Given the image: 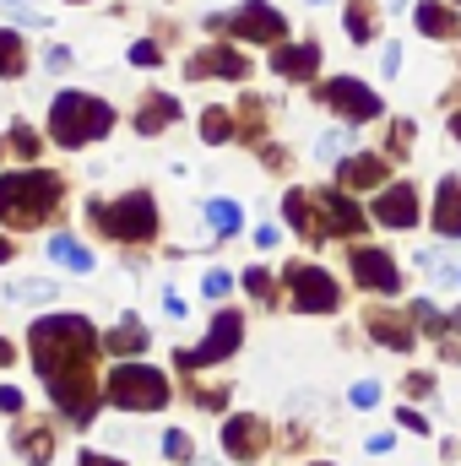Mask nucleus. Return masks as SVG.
Returning <instances> with one entry per match:
<instances>
[{
    "label": "nucleus",
    "mask_w": 461,
    "mask_h": 466,
    "mask_svg": "<svg viewBox=\"0 0 461 466\" xmlns=\"http://www.w3.org/2000/svg\"><path fill=\"white\" fill-rule=\"evenodd\" d=\"M27 348L38 358V374L49 385V396L87 423L93 418V385H87V358H93V326L82 315H49L27 331Z\"/></svg>",
    "instance_id": "f257e3e1"
},
{
    "label": "nucleus",
    "mask_w": 461,
    "mask_h": 466,
    "mask_svg": "<svg viewBox=\"0 0 461 466\" xmlns=\"http://www.w3.org/2000/svg\"><path fill=\"white\" fill-rule=\"evenodd\" d=\"M109 125H115V109L98 104L93 93H60V98L49 104V136H55L60 147H87V141H98Z\"/></svg>",
    "instance_id": "f03ea898"
},
{
    "label": "nucleus",
    "mask_w": 461,
    "mask_h": 466,
    "mask_svg": "<svg viewBox=\"0 0 461 466\" xmlns=\"http://www.w3.org/2000/svg\"><path fill=\"white\" fill-rule=\"evenodd\" d=\"M60 207V179L55 174H0V218L5 223H38L44 212Z\"/></svg>",
    "instance_id": "7ed1b4c3"
},
{
    "label": "nucleus",
    "mask_w": 461,
    "mask_h": 466,
    "mask_svg": "<svg viewBox=\"0 0 461 466\" xmlns=\"http://www.w3.org/2000/svg\"><path fill=\"white\" fill-rule=\"evenodd\" d=\"M109 401L115 407H130V412H152L169 401V380L147 363H115L109 374Z\"/></svg>",
    "instance_id": "20e7f679"
},
{
    "label": "nucleus",
    "mask_w": 461,
    "mask_h": 466,
    "mask_svg": "<svg viewBox=\"0 0 461 466\" xmlns=\"http://www.w3.org/2000/svg\"><path fill=\"white\" fill-rule=\"evenodd\" d=\"M98 218H104L109 238H152L158 233V207H152L147 190H136V196H125L115 207H104Z\"/></svg>",
    "instance_id": "39448f33"
},
{
    "label": "nucleus",
    "mask_w": 461,
    "mask_h": 466,
    "mask_svg": "<svg viewBox=\"0 0 461 466\" xmlns=\"http://www.w3.org/2000/svg\"><path fill=\"white\" fill-rule=\"evenodd\" d=\"M223 22H229L239 38H250V44H277V38H282V27H288L266 0H244L239 11H229V16H212V27H223Z\"/></svg>",
    "instance_id": "423d86ee"
},
{
    "label": "nucleus",
    "mask_w": 461,
    "mask_h": 466,
    "mask_svg": "<svg viewBox=\"0 0 461 466\" xmlns=\"http://www.w3.org/2000/svg\"><path fill=\"white\" fill-rule=\"evenodd\" d=\"M288 288H293V309L315 315V309H337V282L321 266H288Z\"/></svg>",
    "instance_id": "0eeeda50"
},
{
    "label": "nucleus",
    "mask_w": 461,
    "mask_h": 466,
    "mask_svg": "<svg viewBox=\"0 0 461 466\" xmlns=\"http://www.w3.org/2000/svg\"><path fill=\"white\" fill-rule=\"evenodd\" d=\"M321 104L343 109L347 119H374L380 115V98H374L364 82H353V76H332V82H321Z\"/></svg>",
    "instance_id": "6e6552de"
},
{
    "label": "nucleus",
    "mask_w": 461,
    "mask_h": 466,
    "mask_svg": "<svg viewBox=\"0 0 461 466\" xmlns=\"http://www.w3.org/2000/svg\"><path fill=\"white\" fill-rule=\"evenodd\" d=\"M239 337H244L239 315H218V320H212V337H207V342H201L196 352H179V363H190V369H207V363L229 358V352L239 348Z\"/></svg>",
    "instance_id": "1a4fd4ad"
},
{
    "label": "nucleus",
    "mask_w": 461,
    "mask_h": 466,
    "mask_svg": "<svg viewBox=\"0 0 461 466\" xmlns=\"http://www.w3.org/2000/svg\"><path fill=\"white\" fill-rule=\"evenodd\" d=\"M374 223H385V228H418V190L413 185H391L374 201Z\"/></svg>",
    "instance_id": "9d476101"
},
{
    "label": "nucleus",
    "mask_w": 461,
    "mask_h": 466,
    "mask_svg": "<svg viewBox=\"0 0 461 466\" xmlns=\"http://www.w3.org/2000/svg\"><path fill=\"white\" fill-rule=\"evenodd\" d=\"M353 271H358V282L364 288H380V293H396L402 288V277H396V266H391V255L385 249H353Z\"/></svg>",
    "instance_id": "9b49d317"
},
{
    "label": "nucleus",
    "mask_w": 461,
    "mask_h": 466,
    "mask_svg": "<svg viewBox=\"0 0 461 466\" xmlns=\"http://www.w3.org/2000/svg\"><path fill=\"white\" fill-rule=\"evenodd\" d=\"M223 445H229V456H239V461L261 456V445H266V423H261V418H229Z\"/></svg>",
    "instance_id": "f8f14e48"
},
{
    "label": "nucleus",
    "mask_w": 461,
    "mask_h": 466,
    "mask_svg": "<svg viewBox=\"0 0 461 466\" xmlns=\"http://www.w3.org/2000/svg\"><path fill=\"white\" fill-rule=\"evenodd\" d=\"M185 71H190L196 82H201V76H244V60H239L233 49H201Z\"/></svg>",
    "instance_id": "ddd939ff"
},
{
    "label": "nucleus",
    "mask_w": 461,
    "mask_h": 466,
    "mask_svg": "<svg viewBox=\"0 0 461 466\" xmlns=\"http://www.w3.org/2000/svg\"><path fill=\"white\" fill-rule=\"evenodd\" d=\"M369 337H374V342H385V348H413V326H407V320H402V315H391V309H374V315H369Z\"/></svg>",
    "instance_id": "4468645a"
},
{
    "label": "nucleus",
    "mask_w": 461,
    "mask_h": 466,
    "mask_svg": "<svg viewBox=\"0 0 461 466\" xmlns=\"http://www.w3.org/2000/svg\"><path fill=\"white\" fill-rule=\"evenodd\" d=\"M435 228L446 238H461V179L440 185V207H435Z\"/></svg>",
    "instance_id": "2eb2a0df"
},
{
    "label": "nucleus",
    "mask_w": 461,
    "mask_h": 466,
    "mask_svg": "<svg viewBox=\"0 0 461 466\" xmlns=\"http://www.w3.org/2000/svg\"><path fill=\"white\" fill-rule=\"evenodd\" d=\"M271 71H277V76H293V82H310V76H315V49H310V44H293V49H277V60H271Z\"/></svg>",
    "instance_id": "dca6fc26"
},
{
    "label": "nucleus",
    "mask_w": 461,
    "mask_h": 466,
    "mask_svg": "<svg viewBox=\"0 0 461 466\" xmlns=\"http://www.w3.org/2000/svg\"><path fill=\"white\" fill-rule=\"evenodd\" d=\"M332 223L343 233H364V212L347 201V190H326V228H332Z\"/></svg>",
    "instance_id": "f3484780"
},
{
    "label": "nucleus",
    "mask_w": 461,
    "mask_h": 466,
    "mask_svg": "<svg viewBox=\"0 0 461 466\" xmlns=\"http://www.w3.org/2000/svg\"><path fill=\"white\" fill-rule=\"evenodd\" d=\"M413 22L424 27V33H435V38H451V33H461V16H451L446 5H435V0H424L418 11H413Z\"/></svg>",
    "instance_id": "a211bd4d"
},
{
    "label": "nucleus",
    "mask_w": 461,
    "mask_h": 466,
    "mask_svg": "<svg viewBox=\"0 0 461 466\" xmlns=\"http://www.w3.org/2000/svg\"><path fill=\"white\" fill-rule=\"evenodd\" d=\"M380 179H385L380 157H347L343 163V190H364V185H380Z\"/></svg>",
    "instance_id": "6ab92c4d"
},
{
    "label": "nucleus",
    "mask_w": 461,
    "mask_h": 466,
    "mask_svg": "<svg viewBox=\"0 0 461 466\" xmlns=\"http://www.w3.org/2000/svg\"><path fill=\"white\" fill-rule=\"evenodd\" d=\"M49 255L60 266H77V271H93V249H82L77 238H49Z\"/></svg>",
    "instance_id": "aec40b11"
},
{
    "label": "nucleus",
    "mask_w": 461,
    "mask_h": 466,
    "mask_svg": "<svg viewBox=\"0 0 461 466\" xmlns=\"http://www.w3.org/2000/svg\"><path fill=\"white\" fill-rule=\"evenodd\" d=\"M49 445H55V440H49V429H22V434H16V451H22L33 466L49 461Z\"/></svg>",
    "instance_id": "412c9836"
},
{
    "label": "nucleus",
    "mask_w": 461,
    "mask_h": 466,
    "mask_svg": "<svg viewBox=\"0 0 461 466\" xmlns=\"http://www.w3.org/2000/svg\"><path fill=\"white\" fill-rule=\"evenodd\" d=\"M141 348H147V331L125 315V326H115V331H109V352H141Z\"/></svg>",
    "instance_id": "4be33fe9"
},
{
    "label": "nucleus",
    "mask_w": 461,
    "mask_h": 466,
    "mask_svg": "<svg viewBox=\"0 0 461 466\" xmlns=\"http://www.w3.org/2000/svg\"><path fill=\"white\" fill-rule=\"evenodd\" d=\"M16 71H22V38L0 27V76H16Z\"/></svg>",
    "instance_id": "5701e85b"
},
{
    "label": "nucleus",
    "mask_w": 461,
    "mask_h": 466,
    "mask_svg": "<svg viewBox=\"0 0 461 466\" xmlns=\"http://www.w3.org/2000/svg\"><path fill=\"white\" fill-rule=\"evenodd\" d=\"M147 104H152V109L141 115V130H147V136H152V130H163L169 119L179 115V109H174V98H147Z\"/></svg>",
    "instance_id": "b1692460"
},
{
    "label": "nucleus",
    "mask_w": 461,
    "mask_h": 466,
    "mask_svg": "<svg viewBox=\"0 0 461 466\" xmlns=\"http://www.w3.org/2000/svg\"><path fill=\"white\" fill-rule=\"evenodd\" d=\"M16 22H33V27H44L49 22V11H44V0H0Z\"/></svg>",
    "instance_id": "393cba45"
},
{
    "label": "nucleus",
    "mask_w": 461,
    "mask_h": 466,
    "mask_svg": "<svg viewBox=\"0 0 461 466\" xmlns=\"http://www.w3.org/2000/svg\"><path fill=\"white\" fill-rule=\"evenodd\" d=\"M207 223L223 228V233H233L239 228V207H229V201H207Z\"/></svg>",
    "instance_id": "a878e982"
},
{
    "label": "nucleus",
    "mask_w": 461,
    "mask_h": 466,
    "mask_svg": "<svg viewBox=\"0 0 461 466\" xmlns=\"http://www.w3.org/2000/svg\"><path fill=\"white\" fill-rule=\"evenodd\" d=\"M347 147H353V136H347V130H326V136H321V157H326V163H332V157H343Z\"/></svg>",
    "instance_id": "bb28decb"
},
{
    "label": "nucleus",
    "mask_w": 461,
    "mask_h": 466,
    "mask_svg": "<svg viewBox=\"0 0 461 466\" xmlns=\"http://www.w3.org/2000/svg\"><path fill=\"white\" fill-rule=\"evenodd\" d=\"M11 147H16L22 157H38V136H33V125H11Z\"/></svg>",
    "instance_id": "cd10ccee"
},
{
    "label": "nucleus",
    "mask_w": 461,
    "mask_h": 466,
    "mask_svg": "<svg viewBox=\"0 0 461 466\" xmlns=\"http://www.w3.org/2000/svg\"><path fill=\"white\" fill-rule=\"evenodd\" d=\"M11 299H55V282H11Z\"/></svg>",
    "instance_id": "c85d7f7f"
},
{
    "label": "nucleus",
    "mask_w": 461,
    "mask_h": 466,
    "mask_svg": "<svg viewBox=\"0 0 461 466\" xmlns=\"http://www.w3.org/2000/svg\"><path fill=\"white\" fill-rule=\"evenodd\" d=\"M407 320H413V326H418V331H440V326H446V320H440V309H435V304H413V315H407Z\"/></svg>",
    "instance_id": "c756f323"
},
{
    "label": "nucleus",
    "mask_w": 461,
    "mask_h": 466,
    "mask_svg": "<svg viewBox=\"0 0 461 466\" xmlns=\"http://www.w3.org/2000/svg\"><path fill=\"white\" fill-rule=\"evenodd\" d=\"M201 130H207V141H229L233 125H229V115H207L201 119Z\"/></svg>",
    "instance_id": "7c9ffc66"
},
{
    "label": "nucleus",
    "mask_w": 461,
    "mask_h": 466,
    "mask_svg": "<svg viewBox=\"0 0 461 466\" xmlns=\"http://www.w3.org/2000/svg\"><path fill=\"white\" fill-rule=\"evenodd\" d=\"M374 401H380V385L374 380H358L353 385V407H374Z\"/></svg>",
    "instance_id": "2f4dec72"
},
{
    "label": "nucleus",
    "mask_w": 461,
    "mask_h": 466,
    "mask_svg": "<svg viewBox=\"0 0 461 466\" xmlns=\"http://www.w3.org/2000/svg\"><path fill=\"white\" fill-rule=\"evenodd\" d=\"M163 451H169L174 461H190V440H185L179 429H169V440H163Z\"/></svg>",
    "instance_id": "473e14b6"
},
{
    "label": "nucleus",
    "mask_w": 461,
    "mask_h": 466,
    "mask_svg": "<svg viewBox=\"0 0 461 466\" xmlns=\"http://www.w3.org/2000/svg\"><path fill=\"white\" fill-rule=\"evenodd\" d=\"M130 60H136V66H158V44H147V38H141V44L130 49Z\"/></svg>",
    "instance_id": "72a5a7b5"
},
{
    "label": "nucleus",
    "mask_w": 461,
    "mask_h": 466,
    "mask_svg": "<svg viewBox=\"0 0 461 466\" xmlns=\"http://www.w3.org/2000/svg\"><path fill=\"white\" fill-rule=\"evenodd\" d=\"M0 412L11 418V412H22V390H11V385H0Z\"/></svg>",
    "instance_id": "f704fd0d"
},
{
    "label": "nucleus",
    "mask_w": 461,
    "mask_h": 466,
    "mask_svg": "<svg viewBox=\"0 0 461 466\" xmlns=\"http://www.w3.org/2000/svg\"><path fill=\"white\" fill-rule=\"evenodd\" d=\"M229 288H233V282H229V271H212V277H207V299H223Z\"/></svg>",
    "instance_id": "c9c22d12"
},
{
    "label": "nucleus",
    "mask_w": 461,
    "mask_h": 466,
    "mask_svg": "<svg viewBox=\"0 0 461 466\" xmlns=\"http://www.w3.org/2000/svg\"><path fill=\"white\" fill-rule=\"evenodd\" d=\"M44 66H49V71H66V66H71V49H60V44H55V49L44 55Z\"/></svg>",
    "instance_id": "e433bc0d"
},
{
    "label": "nucleus",
    "mask_w": 461,
    "mask_h": 466,
    "mask_svg": "<svg viewBox=\"0 0 461 466\" xmlns=\"http://www.w3.org/2000/svg\"><path fill=\"white\" fill-rule=\"evenodd\" d=\"M77 466H119V461H109V456H93V451H82V456H77Z\"/></svg>",
    "instance_id": "4c0bfd02"
},
{
    "label": "nucleus",
    "mask_w": 461,
    "mask_h": 466,
    "mask_svg": "<svg viewBox=\"0 0 461 466\" xmlns=\"http://www.w3.org/2000/svg\"><path fill=\"white\" fill-rule=\"evenodd\" d=\"M0 363H11V342L5 337H0Z\"/></svg>",
    "instance_id": "58836bf2"
},
{
    "label": "nucleus",
    "mask_w": 461,
    "mask_h": 466,
    "mask_svg": "<svg viewBox=\"0 0 461 466\" xmlns=\"http://www.w3.org/2000/svg\"><path fill=\"white\" fill-rule=\"evenodd\" d=\"M451 130H456V141H461V115H456V119H451Z\"/></svg>",
    "instance_id": "ea45409f"
},
{
    "label": "nucleus",
    "mask_w": 461,
    "mask_h": 466,
    "mask_svg": "<svg viewBox=\"0 0 461 466\" xmlns=\"http://www.w3.org/2000/svg\"><path fill=\"white\" fill-rule=\"evenodd\" d=\"M451 326H456V331H461V309H456V315H451Z\"/></svg>",
    "instance_id": "a19ab883"
},
{
    "label": "nucleus",
    "mask_w": 461,
    "mask_h": 466,
    "mask_svg": "<svg viewBox=\"0 0 461 466\" xmlns=\"http://www.w3.org/2000/svg\"><path fill=\"white\" fill-rule=\"evenodd\" d=\"M456 288H461V282H456Z\"/></svg>",
    "instance_id": "79ce46f5"
},
{
    "label": "nucleus",
    "mask_w": 461,
    "mask_h": 466,
    "mask_svg": "<svg viewBox=\"0 0 461 466\" xmlns=\"http://www.w3.org/2000/svg\"><path fill=\"white\" fill-rule=\"evenodd\" d=\"M321 466H326V461H321Z\"/></svg>",
    "instance_id": "37998d69"
}]
</instances>
